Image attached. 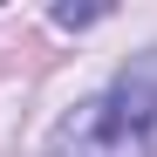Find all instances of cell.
<instances>
[{
    "label": "cell",
    "instance_id": "7a4b0ae2",
    "mask_svg": "<svg viewBox=\"0 0 157 157\" xmlns=\"http://www.w3.org/2000/svg\"><path fill=\"white\" fill-rule=\"evenodd\" d=\"M62 28H89V21H102V7H55Z\"/></svg>",
    "mask_w": 157,
    "mask_h": 157
},
{
    "label": "cell",
    "instance_id": "6da1fadb",
    "mask_svg": "<svg viewBox=\"0 0 157 157\" xmlns=\"http://www.w3.org/2000/svg\"><path fill=\"white\" fill-rule=\"evenodd\" d=\"M157 150V89L123 75L109 96L82 102L55 130V157H150Z\"/></svg>",
    "mask_w": 157,
    "mask_h": 157
}]
</instances>
